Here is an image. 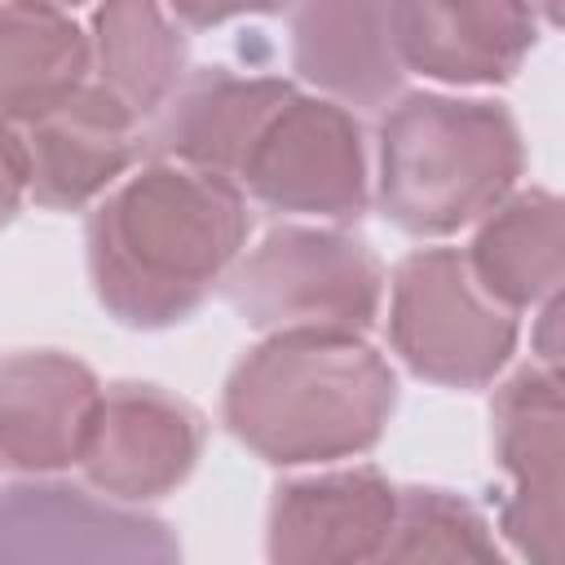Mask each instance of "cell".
<instances>
[{"label": "cell", "instance_id": "obj_8", "mask_svg": "<svg viewBox=\"0 0 565 565\" xmlns=\"http://www.w3.org/2000/svg\"><path fill=\"white\" fill-rule=\"evenodd\" d=\"M159 516L106 503L62 481L0 486V561H177Z\"/></svg>", "mask_w": 565, "mask_h": 565}, {"label": "cell", "instance_id": "obj_12", "mask_svg": "<svg viewBox=\"0 0 565 565\" xmlns=\"http://www.w3.org/2000/svg\"><path fill=\"white\" fill-rule=\"evenodd\" d=\"M97 397V375L71 353H0V468L57 472L79 463Z\"/></svg>", "mask_w": 565, "mask_h": 565}, {"label": "cell", "instance_id": "obj_16", "mask_svg": "<svg viewBox=\"0 0 565 565\" xmlns=\"http://www.w3.org/2000/svg\"><path fill=\"white\" fill-rule=\"evenodd\" d=\"M93 62L88 35L53 0H0V119L31 124L66 102Z\"/></svg>", "mask_w": 565, "mask_h": 565}, {"label": "cell", "instance_id": "obj_14", "mask_svg": "<svg viewBox=\"0 0 565 565\" xmlns=\"http://www.w3.org/2000/svg\"><path fill=\"white\" fill-rule=\"evenodd\" d=\"M296 88L278 75H234L225 66L185 71V79L168 93V102L150 115V150L203 172L238 177L247 146L260 124L291 97Z\"/></svg>", "mask_w": 565, "mask_h": 565}, {"label": "cell", "instance_id": "obj_7", "mask_svg": "<svg viewBox=\"0 0 565 565\" xmlns=\"http://www.w3.org/2000/svg\"><path fill=\"white\" fill-rule=\"evenodd\" d=\"M203 415L159 388L119 380L97 397V415L79 455L84 477L124 503H146L172 494L203 455Z\"/></svg>", "mask_w": 565, "mask_h": 565}, {"label": "cell", "instance_id": "obj_9", "mask_svg": "<svg viewBox=\"0 0 565 565\" xmlns=\"http://www.w3.org/2000/svg\"><path fill=\"white\" fill-rule=\"evenodd\" d=\"M494 459L508 472L499 525L530 561L561 547V380L552 366H521L490 406Z\"/></svg>", "mask_w": 565, "mask_h": 565}, {"label": "cell", "instance_id": "obj_13", "mask_svg": "<svg viewBox=\"0 0 565 565\" xmlns=\"http://www.w3.org/2000/svg\"><path fill=\"white\" fill-rule=\"evenodd\" d=\"M397 508V486L375 468L296 477L269 503V561L278 565H353L380 561Z\"/></svg>", "mask_w": 565, "mask_h": 565}, {"label": "cell", "instance_id": "obj_18", "mask_svg": "<svg viewBox=\"0 0 565 565\" xmlns=\"http://www.w3.org/2000/svg\"><path fill=\"white\" fill-rule=\"evenodd\" d=\"M93 57L102 88L137 119H150L190 71V44L163 13V0H102L93 18Z\"/></svg>", "mask_w": 565, "mask_h": 565}, {"label": "cell", "instance_id": "obj_4", "mask_svg": "<svg viewBox=\"0 0 565 565\" xmlns=\"http://www.w3.org/2000/svg\"><path fill=\"white\" fill-rule=\"evenodd\" d=\"M225 300L260 331H349L362 335L384 296L375 252L344 230L278 225L230 265Z\"/></svg>", "mask_w": 565, "mask_h": 565}, {"label": "cell", "instance_id": "obj_22", "mask_svg": "<svg viewBox=\"0 0 565 565\" xmlns=\"http://www.w3.org/2000/svg\"><path fill=\"white\" fill-rule=\"evenodd\" d=\"M525 4H530L543 22H556V18H561V0H525Z\"/></svg>", "mask_w": 565, "mask_h": 565}, {"label": "cell", "instance_id": "obj_11", "mask_svg": "<svg viewBox=\"0 0 565 565\" xmlns=\"http://www.w3.org/2000/svg\"><path fill=\"white\" fill-rule=\"evenodd\" d=\"M539 40L525 0H393L402 71L441 84H503Z\"/></svg>", "mask_w": 565, "mask_h": 565}, {"label": "cell", "instance_id": "obj_6", "mask_svg": "<svg viewBox=\"0 0 565 565\" xmlns=\"http://www.w3.org/2000/svg\"><path fill=\"white\" fill-rule=\"evenodd\" d=\"M234 181L274 212L358 221L366 212L362 128L344 106L291 93L260 124Z\"/></svg>", "mask_w": 565, "mask_h": 565}, {"label": "cell", "instance_id": "obj_19", "mask_svg": "<svg viewBox=\"0 0 565 565\" xmlns=\"http://www.w3.org/2000/svg\"><path fill=\"white\" fill-rule=\"evenodd\" d=\"M380 561H481L499 565V547L490 539L486 516L437 486H406L397 490L393 525L384 539Z\"/></svg>", "mask_w": 565, "mask_h": 565}, {"label": "cell", "instance_id": "obj_17", "mask_svg": "<svg viewBox=\"0 0 565 565\" xmlns=\"http://www.w3.org/2000/svg\"><path fill=\"white\" fill-rule=\"evenodd\" d=\"M472 278L508 309L552 300L565 269L561 247V199L547 190H521L499 199L468 247Z\"/></svg>", "mask_w": 565, "mask_h": 565}, {"label": "cell", "instance_id": "obj_15", "mask_svg": "<svg viewBox=\"0 0 565 565\" xmlns=\"http://www.w3.org/2000/svg\"><path fill=\"white\" fill-rule=\"evenodd\" d=\"M291 66L349 106H384L402 93L393 0H296Z\"/></svg>", "mask_w": 565, "mask_h": 565}, {"label": "cell", "instance_id": "obj_10", "mask_svg": "<svg viewBox=\"0 0 565 565\" xmlns=\"http://www.w3.org/2000/svg\"><path fill=\"white\" fill-rule=\"evenodd\" d=\"M26 190L40 207L75 212L119 181L141 150V119L102 84H79L22 132Z\"/></svg>", "mask_w": 565, "mask_h": 565}, {"label": "cell", "instance_id": "obj_1", "mask_svg": "<svg viewBox=\"0 0 565 565\" xmlns=\"http://www.w3.org/2000/svg\"><path fill=\"white\" fill-rule=\"evenodd\" d=\"M247 230L252 216L230 177L177 159L150 163L88 216L93 291L124 327H177L221 287Z\"/></svg>", "mask_w": 565, "mask_h": 565}, {"label": "cell", "instance_id": "obj_2", "mask_svg": "<svg viewBox=\"0 0 565 565\" xmlns=\"http://www.w3.org/2000/svg\"><path fill=\"white\" fill-rule=\"evenodd\" d=\"M397 406L393 366L349 331H274L225 380V428L265 463L349 459Z\"/></svg>", "mask_w": 565, "mask_h": 565}, {"label": "cell", "instance_id": "obj_5", "mask_svg": "<svg viewBox=\"0 0 565 565\" xmlns=\"http://www.w3.org/2000/svg\"><path fill=\"white\" fill-rule=\"evenodd\" d=\"M388 344L419 380L481 388L516 349V309L499 305L455 247H419L393 269Z\"/></svg>", "mask_w": 565, "mask_h": 565}, {"label": "cell", "instance_id": "obj_21", "mask_svg": "<svg viewBox=\"0 0 565 565\" xmlns=\"http://www.w3.org/2000/svg\"><path fill=\"white\" fill-rule=\"evenodd\" d=\"M287 0H168V9L185 26H221L243 13H278Z\"/></svg>", "mask_w": 565, "mask_h": 565}, {"label": "cell", "instance_id": "obj_3", "mask_svg": "<svg viewBox=\"0 0 565 565\" xmlns=\"http://www.w3.org/2000/svg\"><path fill=\"white\" fill-rule=\"evenodd\" d=\"M521 168V132L499 102L411 93L380 124V212L415 238L481 221Z\"/></svg>", "mask_w": 565, "mask_h": 565}, {"label": "cell", "instance_id": "obj_23", "mask_svg": "<svg viewBox=\"0 0 565 565\" xmlns=\"http://www.w3.org/2000/svg\"><path fill=\"white\" fill-rule=\"evenodd\" d=\"M53 4H79V0H53Z\"/></svg>", "mask_w": 565, "mask_h": 565}, {"label": "cell", "instance_id": "obj_20", "mask_svg": "<svg viewBox=\"0 0 565 565\" xmlns=\"http://www.w3.org/2000/svg\"><path fill=\"white\" fill-rule=\"evenodd\" d=\"M22 194H26V146H22V137L0 119V225L13 221Z\"/></svg>", "mask_w": 565, "mask_h": 565}]
</instances>
